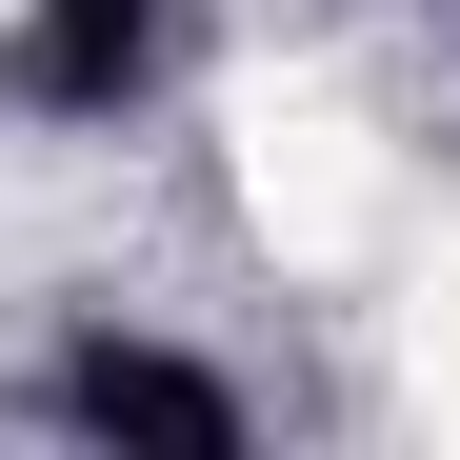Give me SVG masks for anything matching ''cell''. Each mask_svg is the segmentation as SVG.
I'll list each match as a JSON object with an SVG mask.
<instances>
[{"label":"cell","mask_w":460,"mask_h":460,"mask_svg":"<svg viewBox=\"0 0 460 460\" xmlns=\"http://www.w3.org/2000/svg\"><path fill=\"white\" fill-rule=\"evenodd\" d=\"M81 440H181V460H220L241 440V380H200V360H161V341H60V380H40Z\"/></svg>","instance_id":"cell-2"},{"label":"cell","mask_w":460,"mask_h":460,"mask_svg":"<svg viewBox=\"0 0 460 460\" xmlns=\"http://www.w3.org/2000/svg\"><path fill=\"white\" fill-rule=\"evenodd\" d=\"M161 0H0V101L21 120H140Z\"/></svg>","instance_id":"cell-1"}]
</instances>
